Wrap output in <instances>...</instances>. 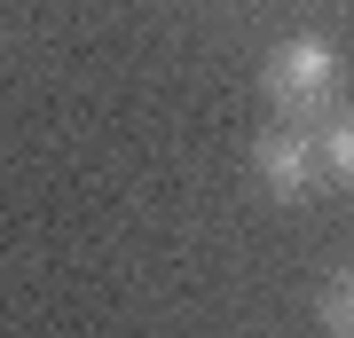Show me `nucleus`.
Listing matches in <instances>:
<instances>
[{"mask_svg":"<svg viewBox=\"0 0 354 338\" xmlns=\"http://www.w3.org/2000/svg\"><path fill=\"white\" fill-rule=\"evenodd\" d=\"M252 181H260L276 205H299V197L323 189V150L283 118V126H268V134L252 142Z\"/></svg>","mask_w":354,"mask_h":338,"instance_id":"2","label":"nucleus"},{"mask_svg":"<svg viewBox=\"0 0 354 338\" xmlns=\"http://www.w3.org/2000/svg\"><path fill=\"white\" fill-rule=\"evenodd\" d=\"M315 150H323V181L354 189V111H330V118H323Z\"/></svg>","mask_w":354,"mask_h":338,"instance_id":"3","label":"nucleus"},{"mask_svg":"<svg viewBox=\"0 0 354 338\" xmlns=\"http://www.w3.org/2000/svg\"><path fill=\"white\" fill-rule=\"evenodd\" d=\"M323 323L339 330V338H354V267H346V276L323 291Z\"/></svg>","mask_w":354,"mask_h":338,"instance_id":"4","label":"nucleus"},{"mask_svg":"<svg viewBox=\"0 0 354 338\" xmlns=\"http://www.w3.org/2000/svg\"><path fill=\"white\" fill-rule=\"evenodd\" d=\"M260 87H268V102H276V118H330L339 111V48L315 39V32L283 39V48L268 55Z\"/></svg>","mask_w":354,"mask_h":338,"instance_id":"1","label":"nucleus"}]
</instances>
